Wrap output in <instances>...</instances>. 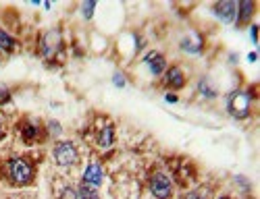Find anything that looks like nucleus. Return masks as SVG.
I'll return each mask as SVG.
<instances>
[{
	"mask_svg": "<svg viewBox=\"0 0 260 199\" xmlns=\"http://www.w3.org/2000/svg\"><path fill=\"white\" fill-rule=\"evenodd\" d=\"M48 129H50V135H58V133L62 131V129H60V125H58V123H54V121H50V123H48Z\"/></svg>",
	"mask_w": 260,
	"mask_h": 199,
	"instance_id": "21",
	"label": "nucleus"
},
{
	"mask_svg": "<svg viewBox=\"0 0 260 199\" xmlns=\"http://www.w3.org/2000/svg\"><path fill=\"white\" fill-rule=\"evenodd\" d=\"M9 199H23V197H9Z\"/></svg>",
	"mask_w": 260,
	"mask_h": 199,
	"instance_id": "27",
	"label": "nucleus"
},
{
	"mask_svg": "<svg viewBox=\"0 0 260 199\" xmlns=\"http://www.w3.org/2000/svg\"><path fill=\"white\" fill-rule=\"evenodd\" d=\"M165 83L171 87V90H181V87L187 83L185 81V73L181 71V66L173 64L167 69V75H165Z\"/></svg>",
	"mask_w": 260,
	"mask_h": 199,
	"instance_id": "8",
	"label": "nucleus"
},
{
	"mask_svg": "<svg viewBox=\"0 0 260 199\" xmlns=\"http://www.w3.org/2000/svg\"><path fill=\"white\" fill-rule=\"evenodd\" d=\"M250 106H252V94L250 92H235L227 104L231 116H235V118H248Z\"/></svg>",
	"mask_w": 260,
	"mask_h": 199,
	"instance_id": "3",
	"label": "nucleus"
},
{
	"mask_svg": "<svg viewBox=\"0 0 260 199\" xmlns=\"http://www.w3.org/2000/svg\"><path fill=\"white\" fill-rule=\"evenodd\" d=\"M183 199H208V197H206L202 191H191V193H187Z\"/></svg>",
	"mask_w": 260,
	"mask_h": 199,
	"instance_id": "20",
	"label": "nucleus"
},
{
	"mask_svg": "<svg viewBox=\"0 0 260 199\" xmlns=\"http://www.w3.org/2000/svg\"><path fill=\"white\" fill-rule=\"evenodd\" d=\"M165 100H167L169 104H177V102H179V98H177L175 94H167V98H165Z\"/></svg>",
	"mask_w": 260,
	"mask_h": 199,
	"instance_id": "23",
	"label": "nucleus"
},
{
	"mask_svg": "<svg viewBox=\"0 0 260 199\" xmlns=\"http://www.w3.org/2000/svg\"><path fill=\"white\" fill-rule=\"evenodd\" d=\"M254 11H256V3L254 0H242L240 5H237V27H244L248 21L252 19V15H254Z\"/></svg>",
	"mask_w": 260,
	"mask_h": 199,
	"instance_id": "11",
	"label": "nucleus"
},
{
	"mask_svg": "<svg viewBox=\"0 0 260 199\" xmlns=\"http://www.w3.org/2000/svg\"><path fill=\"white\" fill-rule=\"evenodd\" d=\"M11 102V92L5 90V87H0V106H5Z\"/></svg>",
	"mask_w": 260,
	"mask_h": 199,
	"instance_id": "18",
	"label": "nucleus"
},
{
	"mask_svg": "<svg viewBox=\"0 0 260 199\" xmlns=\"http://www.w3.org/2000/svg\"><path fill=\"white\" fill-rule=\"evenodd\" d=\"M248 60H250V62H256V54H254V52H252V54H250V56H248Z\"/></svg>",
	"mask_w": 260,
	"mask_h": 199,
	"instance_id": "25",
	"label": "nucleus"
},
{
	"mask_svg": "<svg viewBox=\"0 0 260 199\" xmlns=\"http://www.w3.org/2000/svg\"><path fill=\"white\" fill-rule=\"evenodd\" d=\"M5 137H7V127H5L3 116H0V139H5Z\"/></svg>",
	"mask_w": 260,
	"mask_h": 199,
	"instance_id": "22",
	"label": "nucleus"
},
{
	"mask_svg": "<svg viewBox=\"0 0 260 199\" xmlns=\"http://www.w3.org/2000/svg\"><path fill=\"white\" fill-rule=\"evenodd\" d=\"M200 92H202V96H206V98H214L216 96V92L212 90V87H208V83L206 81H200Z\"/></svg>",
	"mask_w": 260,
	"mask_h": 199,
	"instance_id": "16",
	"label": "nucleus"
},
{
	"mask_svg": "<svg viewBox=\"0 0 260 199\" xmlns=\"http://www.w3.org/2000/svg\"><path fill=\"white\" fill-rule=\"evenodd\" d=\"M60 199H77V191H75V189H71V187L62 189V193H60Z\"/></svg>",
	"mask_w": 260,
	"mask_h": 199,
	"instance_id": "17",
	"label": "nucleus"
},
{
	"mask_svg": "<svg viewBox=\"0 0 260 199\" xmlns=\"http://www.w3.org/2000/svg\"><path fill=\"white\" fill-rule=\"evenodd\" d=\"M17 50V42L15 37L5 31V29H0V52H7V54H13Z\"/></svg>",
	"mask_w": 260,
	"mask_h": 199,
	"instance_id": "13",
	"label": "nucleus"
},
{
	"mask_svg": "<svg viewBox=\"0 0 260 199\" xmlns=\"http://www.w3.org/2000/svg\"><path fill=\"white\" fill-rule=\"evenodd\" d=\"M83 185H90V187H100L102 185V166L98 162H90L88 168L83 172Z\"/></svg>",
	"mask_w": 260,
	"mask_h": 199,
	"instance_id": "10",
	"label": "nucleus"
},
{
	"mask_svg": "<svg viewBox=\"0 0 260 199\" xmlns=\"http://www.w3.org/2000/svg\"><path fill=\"white\" fill-rule=\"evenodd\" d=\"M150 193L154 199H173V181L165 172H156L150 179Z\"/></svg>",
	"mask_w": 260,
	"mask_h": 199,
	"instance_id": "4",
	"label": "nucleus"
},
{
	"mask_svg": "<svg viewBox=\"0 0 260 199\" xmlns=\"http://www.w3.org/2000/svg\"><path fill=\"white\" fill-rule=\"evenodd\" d=\"M77 197L79 199H100V195H98V191L94 187L83 185V183L77 187Z\"/></svg>",
	"mask_w": 260,
	"mask_h": 199,
	"instance_id": "14",
	"label": "nucleus"
},
{
	"mask_svg": "<svg viewBox=\"0 0 260 199\" xmlns=\"http://www.w3.org/2000/svg\"><path fill=\"white\" fill-rule=\"evenodd\" d=\"M113 83H115L117 87H125L127 79H125V75H121V73H115V75H113Z\"/></svg>",
	"mask_w": 260,
	"mask_h": 199,
	"instance_id": "19",
	"label": "nucleus"
},
{
	"mask_svg": "<svg viewBox=\"0 0 260 199\" xmlns=\"http://www.w3.org/2000/svg\"><path fill=\"white\" fill-rule=\"evenodd\" d=\"M250 31H252V42L256 44V42H258V35H256V31H258V25H252V29H250Z\"/></svg>",
	"mask_w": 260,
	"mask_h": 199,
	"instance_id": "24",
	"label": "nucleus"
},
{
	"mask_svg": "<svg viewBox=\"0 0 260 199\" xmlns=\"http://www.w3.org/2000/svg\"><path fill=\"white\" fill-rule=\"evenodd\" d=\"M115 143V129H113V125H106L100 133H98V145L102 147V149H108Z\"/></svg>",
	"mask_w": 260,
	"mask_h": 199,
	"instance_id": "12",
	"label": "nucleus"
},
{
	"mask_svg": "<svg viewBox=\"0 0 260 199\" xmlns=\"http://www.w3.org/2000/svg\"><path fill=\"white\" fill-rule=\"evenodd\" d=\"M94 11H96V3L94 0H88V3H83L81 5V15H83V19H92L94 17Z\"/></svg>",
	"mask_w": 260,
	"mask_h": 199,
	"instance_id": "15",
	"label": "nucleus"
},
{
	"mask_svg": "<svg viewBox=\"0 0 260 199\" xmlns=\"http://www.w3.org/2000/svg\"><path fill=\"white\" fill-rule=\"evenodd\" d=\"M62 46V42H60V33L58 31H46L44 35H42V44H40V48H42V56L44 58H50L54 56Z\"/></svg>",
	"mask_w": 260,
	"mask_h": 199,
	"instance_id": "5",
	"label": "nucleus"
},
{
	"mask_svg": "<svg viewBox=\"0 0 260 199\" xmlns=\"http://www.w3.org/2000/svg\"><path fill=\"white\" fill-rule=\"evenodd\" d=\"M144 62L148 64L150 73H152L154 77H160V75L167 71V58H165L160 52H150V54L144 58Z\"/></svg>",
	"mask_w": 260,
	"mask_h": 199,
	"instance_id": "9",
	"label": "nucleus"
},
{
	"mask_svg": "<svg viewBox=\"0 0 260 199\" xmlns=\"http://www.w3.org/2000/svg\"><path fill=\"white\" fill-rule=\"evenodd\" d=\"M212 13L219 17V21L223 23H233L235 21V15H237V3L235 0H221L212 7Z\"/></svg>",
	"mask_w": 260,
	"mask_h": 199,
	"instance_id": "7",
	"label": "nucleus"
},
{
	"mask_svg": "<svg viewBox=\"0 0 260 199\" xmlns=\"http://www.w3.org/2000/svg\"><path fill=\"white\" fill-rule=\"evenodd\" d=\"M19 133H21V139H23L27 145H34V143H38V141H42L44 139V135H42V127L40 125H36V123H31V121H23L19 125Z\"/></svg>",
	"mask_w": 260,
	"mask_h": 199,
	"instance_id": "6",
	"label": "nucleus"
},
{
	"mask_svg": "<svg viewBox=\"0 0 260 199\" xmlns=\"http://www.w3.org/2000/svg\"><path fill=\"white\" fill-rule=\"evenodd\" d=\"M52 156H54V162L62 168H71L79 162V151L73 145V141H58L52 149Z\"/></svg>",
	"mask_w": 260,
	"mask_h": 199,
	"instance_id": "2",
	"label": "nucleus"
},
{
	"mask_svg": "<svg viewBox=\"0 0 260 199\" xmlns=\"http://www.w3.org/2000/svg\"><path fill=\"white\" fill-rule=\"evenodd\" d=\"M219 199H233V197H231V195H221Z\"/></svg>",
	"mask_w": 260,
	"mask_h": 199,
	"instance_id": "26",
	"label": "nucleus"
},
{
	"mask_svg": "<svg viewBox=\"0 0 260 199\" xmlns=\"http://www.w3.org/2000/svg\"><path fill=\"white\" fill-rule=\"evenodd\" d=\"M7 168V181L9 185L13 187H27L34 183V176H36V170H34V164L25 158H13L5 164Z\"/></svg>",
	"mask_w": 260,
	"mask_h": 199,
	"instance_id": "1",
	"label": "nucleus"
}]
</instances>
